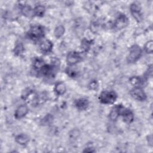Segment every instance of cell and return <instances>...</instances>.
<instances>
[{"instance_id": "10", "label": "cell", "mask_w": 153, "mask_h": 153, "mask_svg": "<svg viewBox=\"0 0 153 153\" xmlns=\"http://www.w3.org/2000/svg\"><path fill=\"white\" fill-rule=\"evenodd\" d=\"M89 105V102L87 99L82 97L76 99L75 101V106L77 109L79 111L85 110Z\"/></svg>"}, {"instance_id": "11", "label": "cell", "mask_w": 153, "mask_h": 153, "mask_svg": "<svg viewBox=\"0 0 153 153\" xmlns=\"http://www.w3.org/2000/svg\"><path fill=\"white\" fill-rule=\"evenodd\" d=\"M29 109L25 105H22L19 106L16 109L14 116L16 119H21L23 118L28 112Z\"/></svg>"}, {"instance_id": "23", "label": "cell", "mask_w": 153, "mask_h": 153, "mask_svg": "<svg viewBox=\"0 0 153 153\" xmlns=\"http://www.w3.org/2000/svg\"><path fill=\"white\" fill-rule=\"evenodd\" d=\"M66 73L70 77H74L76 75V71L71 68H68L66 69Z\"/></svg>"}, {"instance_id": "6", "label": "cell", "mask_w": 153, "mask_h": 153, "mask_svg": "<svg viewBox=\"0 0 153 153\" xmlns=\"http://www.w3.org/2000/svg\"><path fill=\"white\" fill-rule=\"evenodd\" d=\"M128 23V20L124 14H120L114 23V27L118 30L124 28Z\"/></svg>"}, {"instance_id": "20", "label": "cell", "mask_w": 153, "mask_h": 153, "mask_svg": "<svg viewBox=\"0 0 153 153\" xmlns=\"http://www.w3.org/2000/svg\"><path fill=\"white\" fill-rule=\"evenodd\" d=\"M65 27L63 26L62 25H59L57 27H56L54 32V36L57 38H60L65 33Z\"/></svg>"}, {"instance_id": "8", "label": "cell", "mask_w": 153, "mask_h": 153, "mask_svg": "<svg viewBox=\"0 0 153 153\" xmlns=\"http://www.w3.org/2000/svg\"><path fill=\"white\" fill-rule=\"evenodd\" d=\"M141 8L140 4L137 2H133V4H131L130 5V11L133 16V17L137 21L140 22L142 17H141Z\"/></svg>"}, {"instance_id": "12", "label": "cell", "mask_w": 153, "mask_h": 153, "mask_svg": "<svg viewBox=\"0 0 153 153\" xmlns=\"http://www.w3.org/2000/svg\"><path fill=\"white\" fill-rule=\"evenodd\" d=\"M54 71V68L53 65L45 63L41 67V68L39 70L38 72H40L42 75L45 76H50L53 75Z\"/></svg>"}, {"instance_id": "2", "label": "cell", "mask_w": 153, "mask_h": 153, "mask_svg": "<svg viewBox=\"0 0 153 153\" xmlns=\"http://www.w3.org/2000/svg\"><path fill=\"white\" fill-rule=\"evenodd\" d=\"M117 98L116 93L114 91L104 90L99 96L100 102L104 104H112Z\"/></svg>"}, {"instance_id": "15", "label": "cell", "mask_w": 153, "mask_h": 153, "mask_svg": "<svg viewBox=\"0 0 153 153\" xmlns=\"http://www.w3.org/2000/svg\"><path fill=\"white\" fill-rule=\"evenodd\" d=\"M66 87L65 84L62 82H59L55 85L54 90L57 94L62 95L63 94L66 92Z\"/></svg>"}, {"instance_id": "18", "label": "cell", "mask_w": 153, "mask_h": 153, "mask_svg": "<svg viewBox=\"0 0 153 153\" xmlns=\"http://www.w3.org/2000/svg\"><path fill=\"white\" fill-rule=\"evenodd\" d=\"M34 15L39 17H42L45 12V7L43 5H39L35 7L33 9Z\"/></svg>"}, {"instance_id": "14", "label": "cell", "mask_w": 153, "mask_h": 153, "mask_svg": "<svg viewBox=\"0 0 153 153\" xmlns=\"http://www.w3.org/2000/svg\"><path fill=\"white\" fill-rule=\"evenodd\" d=\"M15 139H16V142H17L19 144L23 145L26 144L29 142V137L27 134L22 133V134L17 135Z\"/></svg>"}, {"instance_id": "19", "label": "cell", "mask_w": 153, "mask_h": 153, "mask_svg": "<svg viewBox=\"0 0 153 153\" xmlns=\"http://www.w3.org/2000/svg\"><path fill=\"white\" fill-rule=\"evenodd\" d=\"M129 82L131 85L134 86V87H139V86L142 82V81L140 77L132 76L130 78Z\"/></svg>"}, {"instance_id": "16", "label": "cell", "mask_w": 153, "mask_h": 153, "mask_svg": "<svg viewBox=\"0 0 153 153\" xmlns=\"http://www.w3.org/2000/svg\"><path fill=\"white\" fill-rule=\"evenodd\" d=\"M22 13L23 15L27 17H32L34 15L33 9H32L30 6L24 5L22 8Z\"/></svg>"}, {"instance_id": "13", "label": "cell", "mask_w": 153, "mask_h": 153, "mask_svg": "<svg viewBox=\"0 0 153 153\" xmlns=\"http://www.w3.org/2000/svg\"><path fill=\"white\" fill-rule=\"evenodd\" d=\"M121 105H117L112 109V110L109 114V118L112 121L116 120L118 118V116L120 115V111Z\"/></svg>"}, {"instance_id": "1", "label": "cell", "mask_w": 153, "mask_h": 153, "mask_svg": "<svg viewBox=\"0 0 153 153\" xmlns=\"http://www.w3.org/2000/svg\"><path fill=\"white\" fill-rule=\"evenodd\" d=\"M44 35V28L40 25H35L32 26L27 32L29 38L35 41L41 39L42 38H43Z\"/></svg>"}, {"instance_id": "17", "label": "cell", "mask_w": 153, "mask_h": 153, "mask_svg": "<svg viewBox=\"0 0 153 153\" xmlns=\"http://www.w3.org/2000/svg\"><path fill=\"white\" fill-rule=\"evenodd\" d=\"M45 64L44 60L39 57H36L34 59L33 62V66L34 68L37 71H39V70L41 68V67Z\"/></svg>"}, {"instance_id": "9", "label": "cell", "mask_w": 153, "mask_h": 153, "mask_svg": "<svg viewBox=\"0 0 153 153\" xmlns=\"http://www.w3.org/2000/svg\"><path fill=\"white\" fill-rule=\"evenodd\" d=\"M53 47V43L48 39L42 40L39 44V48L44 53H48L51 51Z\"/></svg>"}, {"instance_id": "7", "label": "cell", "mask_w": 153, "mask_h": 153, "mask_svg": "<svg viewBox=\"0 0 153 153\" xmlns=\"http://www.w3.org/2000/svg\"><path fill=\"white\" fill-rule=\"evenodd\" d=\"M130 94L131 96L137 100L143 101L146 99V94L140 87H134L131 90Z\"/></svg>"}, {"instance_id": "22", "label": "cell", "mask_w": 153, "mask_h": 153, "mask_svg": "<svg viewBox=\"0 0 153 153\" xmlns=\"http://www.w3.org/2000/svg\"><path fill=\"white\" fill-rule=\"evenodd\" d=\"M145 50L147 53H152L153 50V41L152 40L148 41L145 45Z\"/></svg>"}, {"instance_id": "4", "label": "cell", "mask_w": 153, "mask_h": 153, "mask_svg": "<svg viewBox=\"0 0 153 153\" xmlns=\"http://www.w3.org/2000/svg\"><path fill=\"white\" fill-rule=\"evenodd\" d=\"M120 115H121L123 118V120L126 123H131L134 119V115L132 111L128 109L124 108L122 105L120 108Z\"/></svg>"}, {"instance_id": "5", "label": "cell", "mask_w": 153, "mask_h": 153, "mask_svg": "<svg viewBox=\"0 0 153 153\" xmlns=\"http://www.w3.org/2000/svg\"><path fill=\"white\" fill-rule=\"evenodd\" d=\"M81 56L80 54L76 51H70L66 56L67 63L69 65H74L80 62Z\"/></svg>"}, {"instance_id": "21", "label": "cell", "mask_w": 153, "mask_h": 153, "mask_svg": "<svg viewBox=\"0 0 153 153\" xmlns=\"http://www.w3.org/2000/svg\"><path fill=\"white\" fill-rule=\"evenodd\" d=\"M23 50H24V47L22 44L19 43L16 45L14 49V52L16 55H20L23 52Z\"/></svg>"}, {"instance_id": "3", "label": "cell", "mask_w": 153, "mask_h": 153, "mask_svg": "<svg viewBox=\"0 0 153 153\" xmlns=\"http://www.w3.org/2000/svg\"><path fill=\"white\" fill-rule=\"evenodd\" d=\"M142 49L137 45H133L130 48L129 54L127 57V61L129 63L136 62L142 55Z\"/></svg>"}]
</instances>
